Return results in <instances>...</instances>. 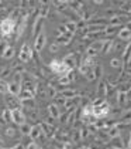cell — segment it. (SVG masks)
<instances>
[{
    "mask_svg": "<svg viewBox=\"0 0 131 149\" xmlns=\"http://www.w3.org/2000/svg\"><path fill=\"white\" fill-rule=\"evenodd\" d=\"M49 70H51L54 74L59 75V77L66 75V74L71 71V68L66 65L62 60H52V61L49 63Z\"/></svg>",
    "mask_w": 131,
    "mask_h": 149,
    "instance_id": "obj_1",
    "label": "cell"
},
{
    "mask_svg": "<svg viewBox=\"0 0 131 149\" xmlns=\"http://www.w3.org/2000/svg\"><path fill=\"white\" fill-rule=\"evenodd\" d=\"M16 26H17V22H16L14 19L6 17V19H3V20L0 22V33L4 36V37H9V36H11V33L14 31Z\"/></svg>",
    "mask_w": 131,
    "mask_h": 149,
    "instance_id": "obj_2",
    "label": "cell"
},
{
    "mask_svg": "<svg viewBox=\"0 0 131 149\" xmlns=\"http://www.w3.org/2000/svg\"><path fill=\"white\" fill-rule=\"evenodd\" d=\"M33 57V48L28 43H24L20 48V53H19V60L21 63H28Z\"/></svg>",
    "mask_w": 131,
    "mask_h": 149,
    "instance_id": "obj_3",
    "label": "cell"
},
{
    "mask_svg": "<svg viewBox=\"0 0 131 149\" xmlns=\"http://www.w3.org/2000/svg\"><path fill=\"white\" fill-rule=\"evenodd\" d=\"M45 41H47V34L44 31H41L40 34L34 38V51L35 53H40L44 48V46H45Z\"/></svg>",
    "mask_w": 131,
    "mask_h": 149,
    "instance_id": "obj_4",
    "label": "cell"
},
{
    "mask_svg": "<svg viewBox=\"0 0 131 149\" xmlns=\"http://www.w3.org/2000/svg\"><path fill=\"white\" fill-rule=\"evenodd\" d=\"M11 118H13V122L17 124L20 126L25 122V114L21 111V108H17V109H11Z\"/></svg>",
    "mask_w": 131,
    "mask_h": 149,
    "instance_id": "obj_5",
    "label": "cell"
},
{
    "mask_svg": "<svg viewBox=\"0 0 131 149\" xmlns=\"http://www.w3.org/2000/svg\"><path fill=\"white\" fill-rule=\"evenodd\" d=\"M72 38H73V34L72 33H65V34H59L56 37V40H55V43H58L59 46H68L71 41H72Z\"/></svg>",
    "mask_w": 131,
    "mask_h": 149,
    "instance_id": "obj_6",
    "label": "cell"
},
{
    "mask_svg": "<svg viewBox=\"0 0 131 149\" xmlns=\"http://www.w3.org/2000/svg\"><path fill=\"white\" fill-rule=\"evenodd\" d=\"M43 29H44V19L38 16V17L34 20V24H33V36L34 37H37V36L40 34V33L43 31Z\"/></svg>",
    "mask_w": 131,
    "mask_h": 149,
    "instance_id": "obj_7",
    "label": "cell"
},
{
    "mask_svg": "<svg viewBox=\"0 0 131 149\" xmlns=\"http://www.w3.org/2000/svg\"><path fill=\"white\" fill-rule=\"evenodd\" d=\"M48 114L52 119H59L61 118V109L56 104H49L48 105Z\"/></svg>",
    "mask_w": 131,
    "mask_h": 149,
    "instance_id": "obj_8",
    "label": "cell"
},
{
    "mask_svg": "<svg viewBox=\"0 0 131 149\" xmlns=\"http://www.w3.org/2000/svg\"><path fill=\"white\" fill-rule=\"evenodd\" d=\"M62 61L65 63L66 65L69 67L71 70L75 68V65L78 64V60H76V56L73 54V53H71V54H68V56H65V57L62 58Z\"/></svg>",
    "mask_w": 131,
    "mask_h": 149,
    "instance_id": "obj_9",
    "label": "cell"
},
{
    "mask_svg": "<svg viewBox=\"0 0 131 149\" xmlns=\"http://www.w3.org/2000/svg\"><path fill=\"white\" fill-rule=\"evenodd\" d=\"M23 87L21 84H17V82H9V94L13 97H19L20 92H21Z\"/></svg>",
    "mask_w": 131,
    "mask_h": 149,
    "instance_id": "obj_10",
    "label": "cell"
},
{
    "mask_svg": "<svg viewBox=\"0 0 131 149\" xmlns=\"http://www.w3.org/2000/svg\"><path fill=\"white\" fill-rule=\"evenodd\" d=\"M43 135V129H41V125L38 124V125H33L31 128V132H30V135L28 136L31 138V141H37L38 138H41Z\"/></svg>",
    "mask_w": 131,
    "mask_h": 149,
    "instance_id": "obj_11",
    "label": "cell"
},
{
    "mask_svg": "<svg viewBox=\"0 0 131 149\" xmlns=\"http://www.w3.org/2000/svg\"><path fill=\"white\" fill-rule=\"evenodd\" d=\"M124 19H126L124 16H119V14H117V16H114V17L109 19V26L110 27H120L121 24L126 22ZM109 26H107V27H109Z\"/></svg>",
    "mask_w": 131,
    "mask_h": 149,
    "instance_id": "obj_12",
    "label": "cell"
},
{
    "mask_svg": "<svg viewBox=\"0 0 131 149\" xmlns=\"http://www.w3.org/2000/svg\"><path fill=\"white\" fill-rule=\"evenodd\" d=\"M40 125H41V129H43V134H45L47 136H52V134H54V126L49 125L48 122H41Z\"/></svg>",
    "mask_w": 131,
    "mask_h": 149,
    "instance_id": "obj_13",
    "label": "cell"
},
{
    "mask_svg": "<svg viewBox=\"0 0 131 149\" xmlns=\"http://www.w3.org/2000/svg\"><path fill=\"white\" fill-rule=\"evenodd\" d=\"M107 135H109L110 139H114V138H119L120 136V126H110L109 131H107Z\"/></svg>",
    "mask_w": 131,
    "mask_h": 149,
    "instance_id": "obj_14",
    "label": "cell"
},
{
    "mask_svg": "<svg viewBox=\"0 0 131 149\" xmlns=\"http://www.w3.org/2000/svg\"><path fill=\"white\" fill-rule=\"evenodd\" d=\"M20 104H21V107H25L27 109H33V108H35V101H34V98L20 100Z\"/></svg>",
    "mask_w": 131,
    "mask_h": 149,
    "instance_id": "obj_15",
    "label": "cell"
},
{
    "mask_svg": "<svg viewBox=\"0 0 131 149\" xmlns=\"http://www.w3.org/2000/svg\"><path fill=\"white\" fill-rule=\"evenodd\" d=\"M31 128H33V125H30L28 122H24L23 125L19 126V131L21 132V135H30V132H31Z\"/></svg>",
    "mask_w": 131,
    "mask_h": 149,
    "instance_id": "obj_16",
    "label": "cell"
},
{
    "mask_svg": "<svg viewBox=\"0 0 131 149\" xmlns=\"http://www.w3.org/2000/svg\"><path fill=\"white\" fill-rule=\"evenodd\" d=\"M62 97H65L66 100H69V98H75L76 97V91H73V90H69V88H64L62 91L59 92Z\"/></svg>",
    "mask_w": 131,
    "mask_h": 149,
    "instance_id": "obj_17",
    "label": "cell"
},
{
    "mask_svg": "<svg viewBox=\"0 0 131 149\" xmlns=\"http://www.w3.org/2000/svg\"><path fill=\"white\" fill-rule=\"evenodd\" d=\"M113 46H114V41H113V40H106V41H104V46H103V50H102V53H103V54H109L110 51L113 50Z\"/></svg>",
    "mask_w": 131,
    "mask_h": 149,
    "instance_id": "obj_18",
    "label": "cell"
},
{
    "mask_svg": "<svg viewBox=\"0 0 131 149\" xmlns=\"http://www.w3.org/2000/svg\"><path fill=\"white\" fill-rule=\"evenodd\" d=\"M120 122H123V124H130L131 122V109H127V111L123 112V115H121V118H120Z\"/></svg>",
    "mask_w": 131,
    "mask_h": 149,
    "instance_id": "obj_19",
    "label": "cell"
},
{
    "mask_svg": "<svg viewBox=\"0 0 131 149\" xmlns=\"http://www.w3.org/2000/svg\"><path fill=\"white\" fill-rule=\"evenodd\" d=\"M58 94H59V92H58V90H56L55 87H52V85H48V87H47V97H48V98H56Z\"/></svg>",
    "mask_w": 131,
    "mask_h": 149,
    "instance_id": "obj_20",
    "label": "cell"
},
{
    "mask_svg": "<svg viewBox=\"0 0 131 149\" xmlns=\"http://www.w3.org/2000/svg\"><path fill=\"white\" fill-rule=\"evenodd\" d=\"M1 118L4 122H13V118H11V109L10 108H6L1 114Z\"/></svg>",
    "mask_w": 131,
    "mask_h": 149,
    "instance_id": "obj_21",
    "label": "cell"
},
{
    "mask_svg": "<svg viewBox=\"0 0 131 149\" xmlns=\"http://www.w3.org/2000/svg\"><path fill=\"white\" fill-rule=\"evenodd\" d=\"M65 27L66 30L69 31V33H72V34H75V31H76V22H68V23H65Z\"/></svg>",
    "mask_w": 131,
    "mask_h": 149,
    "instance_id": "obj_22",
    "label": "cell"
},
{
    "mask_svg": "<svg viewBox=\"0 0 131 149\" xmlns=\"http://www.w3.org/2000/svg\"><path fill=\"white\" fill-rule=\"evenodd\" d=\"M110 65H111L113 68H121V67H123V60H120V58H113V60L110 61Z\"/></svg>",
    "mask_w": 131,
    "mask_h": 149,
    "instance_id": "obj_23",
    "label": "cell"
},
{
    "mask_svg": "<svg viewBox=\"0 0 131 149\" xmlns=\"http://www.w3.org/2000/svg\"><path fill=\"white\" fill-rule=\"evenodd\" d=\"M55 104H56L58 107H65L66 98L65 97H62L61 94H58V95H56V98H55Z\"/></svg>",
    "mask_w": 131,
    "mask_h": 149,
    "instance_id": "obj_24",
    "label": "cell"
},
{
    "mask_svg": "<svg viewBox=\"0 0 131 149\" xmlns=\"http://www.w3.org/2000/svg\"><path fill=\"white\" fill-rule=\"evenodd\" d=\"M38 13H40V17L45 19V17L48 16V13H49V6H41V7L38 9Z\"/></svg>",
    "mask_w": 131,
    "mask_h": 149,
    "instance_id": "obj_25",
    "label": "cell"
},
{
    "mask_svg": "<svg viewBox=\"0 0 131 149\" xmlns=\"http://www.w3.org/2000/svg\"><path fill=\"white\" fill-rule=\"evenodd\" d=\"M7 92H9V82L0 80V94H7Z\"/></svg>",
    "mask_w": 131,
    "mask_h": 149,
    "instance_id": "obj_26",
    "label": "cell"
},
{
    "mask_svg": "<svg viewBox=\"0 0 131 149\" xmlns=\"http://www.w3.org/2000/svg\"><path fill=\"white\" fill-rule=\"evenodd\" d=\"M14 54H16L14 48H13V47H9V48L6 50V53L3 54V58H6V60H10V58L14 57Z\"/></svg>",
    "mask_w": 131,
    "mask_h": 149,
    "instance_id": "obj_27",
    "label": "cell"
},
{
    "mask_svg": "<svg viewBox=\"0 0 131 149\" xmlns=\"http://www.w3.org/2000/svg\"><path fill=\"white\" fill-rule=\"evenodd\" d=\"M93 72H95V75H96V78H100L102 75H103V67L97 64V65H95L93 67Z\"/></svg>",
    "mask_w": 131,
    "mask_h": 149,
    "instance_id": "obj_28",
    "label": "cell"
},
{
    "mask_svg": "<svg viewBox=\"0 0 131 149\" xmlns=\"http://www.w3.org/2000/svg\"><path fill=\"white\" fill-rule=\"evenodd\" d=\"M87 26V22L85 20V19H79L76 22V29L78 30H85Z\"/></svg>",
    "mask_w": 131,
    "mask_h": 149,
    "instance_id": "obj_29",
    "label": "cell"
},
{
    "mask_svg": "<svg viewBox=\"0 0 131 149\" xmlns=\"http://www.w3.org/2000/svg\"><path fill=\"white\" fill-rule=\"evenodd\" d=\"M72 81H71V78L68 77V75H62V77H59V84L61 85H64V87H66V85H69Z\"/></svg>",
    "mask_w": 131,
    "mask_h": 149,
    "instance_id": "obj_30",
    "label": "cell"
},
{
    "mask_svg": "<svg viewBox=\"0 0 131 149\" xmlns=\"http://www.w3.org/2000/svg\"><path fill=\"white\" fill-rule=\"evenodd\" d=\"M9 47L10 46H9L7 41H0V56H1V57H3V54L6 53V50H7Z\"/></svg>",
    "mask_w": 131,
    "mask_h": 149,
    "instance_id": "obj_31",
    "label": "cell"
},
{
    "mask_svg": "<svg viewBox=\"0 0 131 149\" xmlns=\"http://www.w3.org/2000/svg\"><path fill=\"white\" fill-rule=\"evenodd\" d=\"M25 149H41V146H40L35 141H31V142H28V143L25 145Z\"/></svg>",
    "mask_w": 131,
    "mask_h": 149,
    "instance_id": "obj_32",
    "label": "cell"
},
{
    "mask_svg": "<svg viewBox=\"0 0 131 149\" xmlns=\"http://www.w3.org/2000/svg\"><path fill=\"white\" fill-rule=\"evenodd\" d=\"M117 101H119V104H124L127 101V94L124 91H120L119 92V100H117Z\"/></svg>",
    "mask_w": 131,
    "mask_h": 149,
    "instance_id": "obj_33",
    "label": "cell"
},
{
    "mask_svg": "<svg viewBox=\"0 0 131 149\" xmlns=\"http://www.w3.org/2000/svg\"><path fill=\"white\" fill-rule=\"evenodd\" d=\"M11 72H13V70L11 68H4L1 72H0V78H6V77H9Z\"/></svg>",
    "mask_w": 131,
    "mask_h": 149,
    "instance_id": "obj_34",
    "label": "cell"
},
{
    "mask_svg": "<svg viewBox=\"0 0 131 149\" xmlns=\"http://www.w3.org/2000/svg\"><path fill=\"white\" fill-rule=\"evenodd\" d=\"M85 77H86V80H87V81H95V80H96V75H95L93 70H90V71L87 72V74L85 75Z\"/></svg>",
    "mask_w": 131,
    "mask_h": 149,
    "instance_id": "obj_35",
    "label": "cell"
},
{
    "mask_svg": "<svg viewBox=\"0 0 131 149\" xmlns=\"http://www.w3.org/2000/svg\"><path fill=\"white\" fill-rule=\"evenodd\" d=\"M59 44H58V43H52V44H51V46H49V51H51V53H58V50H59Z\"/></svg>",
    "mask_w": 131,
    "mask_h": 149,
    "instance_id": "obj_36",
    "label": "cell"
},
{
    "mask_svg": "<svg viewBox=\"0 0 131 149\" xmlns=\"http://www.w3.org/2000/svg\"><path fill=\"white\" fill-rule=\"evenodd\" d=\"M7 136H10V138H13V136H16V129H13V128H7L6 129V132H4Z\"/></svg>",
    "mask_w": 131,
    "mask_h": 149,
    "instance_id": "obj_37",
    "label": "cell"
},
{
    "mask_svg": "<svg viewBox=\"0 0 131 149\" xmlns=\"http://www.w3.org/2000/svg\"><path fill=\"white\" fill-rule=\"evenodd\" d=\"M28 116H30V119H37V116H38V115H37V111H35V109H28Z\"/></svg>",
    "mask_w": 131,
    "mask_h": 149,
    "instance_id": "obj_38",
    "label": "cell"
},
{
    "mask_svg": "<svg viewBox=\"0 0 131 149\" xmlns=\"http://www.w3.org/2000/svg\"><path fill=\"white\" fill-rule=\"evenodd\" d=\"M65 33H68V30H66L65 24H61V26L58 27V36H59V34H65Z\"/></svg>",
    "mask_w": 131,
    "mask_h": 149,
    "instance_id": "obj_39",
    "label": "cell"
},
{
    "mask_svg": "<svg viewBox=\"0 0 131 149\" xmlns=\"http://www.w3.org/2000/svg\"><path fill=\"white\" fill-rule=\"evenodd\" d=\"M79 132H80V138H82V139H85L86 136H89V129H87V128H83V129H80Z\"/></svg>",
    "mask_w": 131,
    "mask_h": 149,
    "instance_id": "obj_40",
    "label": "cell"
},
{
    "mask_svg": "<svg viewBox=\"0 0 131 149\" xmlns=\"http://www.w3.org/2000/svg\"><path fill=\"white\" fill-rule=\"evenodd\" d=\"M1 149H25V146H24L23 143H17V145H14V146H11V148H1Z\"/></svg>",
    "mask_w": 131,
    "mask_h": 149,
    "instance_id": "obj_41",
    "label": "cell"
},
{
    "mask_svg": "<svg viewBox=\"0 0 131 149\" xmlns=\"http://www.w3.org/2000/svg\"><path fill=\"white\" fill-rule=\"evenodd\" d=\"M28 6V0H20V7H25Z\"/></svg>",
    "mask_w": 131,
    "mask_h": 149,
    "instance_id": "obj_42",
    "label": "cell"
},
{
    "mask_svg": "<svg viewBox=\"0 0 131 149\" xmlns=\"http://www.w3.org/2000/svg\"><path fill=\"white\" fill-rule=\"evenodd\" d=\"M38 1H40V3H41V4H43V6H48V4H49V1H51V0H38Z\"/></svg>",
    "mask_w": 131,
    "mask_h": 149,
    "instance_id": "obj_43",
    "label": "cell"
},
{
    "mask_svg": "<svg viewBox=\"0 0 131 149\" xmlns=\"http://www.w3.org/2000/svg\"><path fill=\"white\" fill-rule=\"evenodd\" d=\"M56 3H58L59 6H64V4H66V3H68V0H56Z\"/></svg>",
    "mask_w": 131,
    "mask_h": 149,
    "instance_id": "obj_44",
    "label": "cell"
},
{
    "mask_svg": "<svg viewBox=\"0 0 131 149\" xmlns=\"http://www.w3.org/2000/svg\"><path fill=\"white\" fill-rule=\"evenodd\" d=\"M103 1H104V0H93V3H95V4H97V6L103 4Z\"/></svg>",
    "mask_w": 131,
    "mask_h": 149,
    "instance_id": "obj_45",
    "label": "cell"
},
{
    "mask_svg": "<svg viewBox=\"0 0 131 149\" xmlns=\"http://www.w3.org/2000/svg\"><path fill=\"white\" fill-rule=\"evenodd\" d=\"M126 94H127V98H128V100H131V90H128Z\"/></svg>",
    "mask_w": 131,
    "mask_h": 149,
    "instance_id": "obj_46",
    "label": "cell"
},
{
    "mask_svg": "<svg viewBox=\"0 0 131 149\" xmlns=\"http://www.w3.org/2000/svg\"><path fill=\"white\" fill-rule=\"evenodd\" d=\"M1 148H4V142L0 139V149H1Z\"/></svg>",
    "mask_w": 131,
    "mask_h": 149,
    "instance_id": "obj_47",
    "label": "cell"
},
{
    "mask_svg": "<svg viewBox=\"0 0 131 149\" xmlns=\"http://www.w3.org/2000/svg\"><path fill=\"white\" fill-rule=\"evenodd\" d=\"M4 124V121H3V118H0V129H1V126Z\"/></svg>",
    "mask_w": 131,
    "mask_h": 149,
    "instance_id": "obj_48",
    "label": "cell"
},
{
    "mask_svg": "<svg viewBox=\"0 0 131 149\" xmlns=\"http://www.w3.org/2000/svg\"><path fill=\"white\" fill-rule=\"evenodd\" d=\"M128 149H131V134H130V141H128Z\"/></svg>",
    "mask_w": 131,
    "mask_h": 149,
    "instance_id": "obj_49",
    "label": "cell"
},
{
    "mask_svg": "<svg viewBox=\"0 0 131 149\" xmlns=\"http://www.w3.org/2000/svg\"><path fill=\"white\" fill-rule=\"evenodd\" d=\"M128 14H130V19H131V4H130V13Z\"/></svg>",
    "mask_w": 131,
    "mask_h": 149,
    "instance_id": "obj_50",
    "label": "cell"
},
{
    "mask_svg": "<svg viewBox=\"0 0 131 149\" xmlns=\"http://www.w3.org/2000/svg\"><path fill=\"white\" fill-rule=\"evenodd\" d=\"M82 149H90V148H82Z\"/></svg>",
    "mask_w": 131,
    "mask_h": 149,
    "instance_id": "obj_51",
    "label": "cell"
},
{
    "mask_svg": "<svg viewBox=\"0 0 131 149\" xmlns=\"http://www.w3.org/2000/svg\"><path fill=\"white\" fill-rule=\"evenodd\" d=\"M0 80H1V78H0Z\"/></svg>",
    "mask_w": 131,
    "mask_h": 149,
    "instance_id": "obj_52",
    "label": "cell"
}]
</instances>
